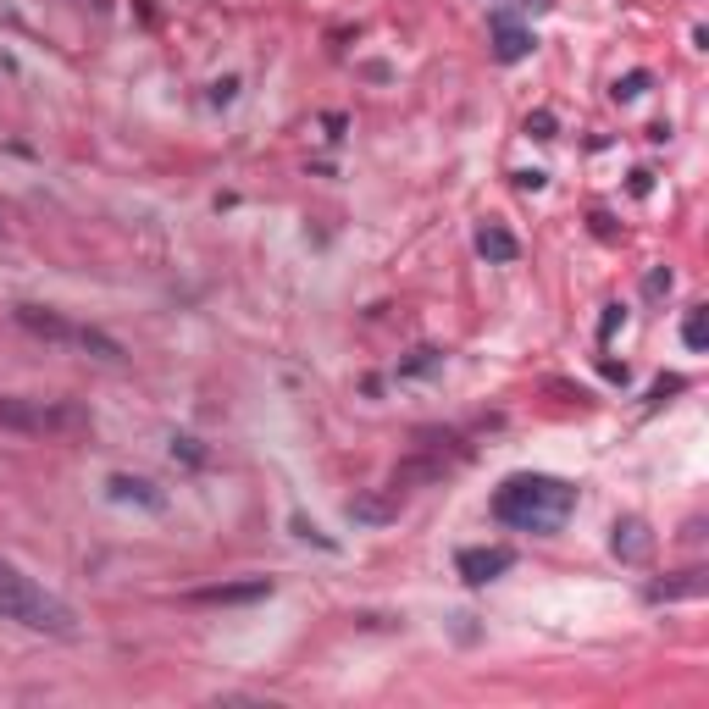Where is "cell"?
Instances as JSON below:
<instances>
[{"instance_id": "2", "label": "cell", "mask_w": 709, "mask_h": 709, "mask_svg": "<svg viewBox=\"0 0 709 709\" xmlns=\"http://www.w3.org/2000/svg\"><path fill=\"white\" fill-rule=\"evenodd\" d=\"M0 621H17V626H28V632H50V637L78 632V615L67 610L56 593L39 588L34 577L12 571V565H0Z\"/></svg>"}, {"instance_id": "11", "label": "cell", "mask_w": 709, "mask_h": 709, "mask_svg": "<svg viewBox=\"0 0 709 709\" xmlns=\"http://www.w3.org/2000/svg\"><path fill=\"white\" fill-rule=\"evenodd\" d=\"M704 588H709V571H682V577H671V582H654L649 599L654 604H665V599H698Z\"/></svg>"}, {"instance_id": "16", "label": "cell", "mask_w": 709, "mask_h": 709, "mask_svg": "<svg viewBox=\"0 0 709 709\" xmlns=\"http://www.w3.org/2000/svg\"><path fill=\"white\" fill-rule=\"evenodd\" d=\"M527 133H532V139H554V117H549V111H532Z\"/></svg>"}, {"instance_id": "10", "label": "cell", "mask_w": 709, "mask_h": 709, "mask_svg": "<svg viewBox=\"0 0 709 709\" xmlns=\"http://www.w3.org/2000/svg\"><path fill=\"white\" fill-rule=\"evenodd\" d=\"M532 45H538V39L527 34V28H516V23H493V56L505 61H521V56H532Z\"/></svg>"}, {"instance_id": "4", "label": "cell", "mask_w": 709, "mask_h": 709, "mask_svg": "<svg viewBox=\"0 0 709 709\" xmlns=\"http://www.w3.org/2000/svg\"><path fill=\"white\" fill-rule=\"evenodd\" d=\"M0 427H17V433H84L89 410L73 399H0Z\"/></svg>"}, {"instance_id": "15", "label": "cell", "mask_w": 709, "mask_h": 709, "mask_svg": "<svg viewBox=\"0 0 709 709\" xmlns=\"http://www.w3.org/2000/svg\"><path fill=\"white\" fill-rule=\"evenodd\" d=\"M649 84H654L649 73H626L621 84H615V100H637V95H643V89H649Z\"/></svg>"}, {"instance_id": "7", "label": "cell", "mask_w": 709, "mask_h": 709, "mask_svg": "<svg viewBox=\"0 0 709 709\" xmlns=\"http://www.w3.org/2000/svg\"><path fill=\"white\" fill-rule=\"evenodd\" d=\"M477 255H482V261H493V266H510L521 255V244H516V233H510L505 222H482V228H477Z\"/></svg>"}, {"instance_id": "5", "label": "cell", "mask_w": 709, "mask_h": 709, "mask_svg": "<svg viewBox=\"0 0 709 709\" xmlns=\"http://www.w3.org/2000/svg\"><path fill=\"white\" fill-rule=\"evenodd\" d=\"M510 565H516V554H510V549H460L455 571H460V577L471 582V588H482V582L505 577Z\"/></svg>"}, {"instance_id": "8", "label": "cell", "mask_w": 709, "mask_h": 709, "mask_svg": "<svg viewBox=\"0 0 709 709\" xmlns=\"http://www.w3.org/2000/svg\"><path fill=\"white\" fill-rule=\"evenodd\" d=\"M272 593V577H255V582H228V588H194V604H250Z\"/></svg>"}, {"instance_id": "20", "label": "cell", "mask_w": 709, "mask_h": 709, "mask_svg": "<svg viewBox=\"0 0 709 709\" xmlns=\"http://www.w3.org/2000/svg\"><path fill=\"white\" fill-rule=\"evenodd\" d=\"M676 388H682V377H660V383H654V394H649V399H654V405H660L665 394H676Z\"/></svg>"}, {"instance_id": "6", "label": "cell", "mask_w": 709, "mask_h": 709, "mask_svg": "<svg viewBox=\"0 0 709 709\" xmlns=\"http://www.w3.org/2000/svg\"><path fill=\"white\" fill-rule=\"evenodd\" d=\"M610 549L621 554L626 565H643V560H649V549H654V532L643 527L637 516H626V521H615V538H610Z\"/></svg>"}, {"instance_id": "19", "label": "cell", "mask_w": 709, "mask_h": 709, "mask_svg": "<svg viewBox=\"0 0 709 709\" xmlns=\"http://www.w3.org/2000/svg\"><path fill=\"white\" fill-rule=\"evenodd\" d=\"M233 95H239V78H222V84L217 89H211V100H217V106H228V100Z\"/></svg>"}, {"instance_id": "12", "label": "cell", "mask_w": 709, "mask_h": 709, "mask_svg": "<svg viewBox=\"0 0 709 709\" xmlns=\"http://www.w3.org/2000/svg\"><path fill=\"white\" fill-rule=\"evenodd\" d=\"M349 516L355 521H394L399 505L394 499H349Z\"/></svg>"}, {"instance_id": "1", "label": "cell", "mask_w": 709, "mask_h": 709, "mask_svg": "<svg viewBox=\"0 0 709 709\" xmlns=\"http://www.w3.org/2000/svg\"><path fill=\"white\" fill-rule=\"evenodd\" d=\"M577 510V488L565 477H549V471H516V477L499 482L493 493V516L516 532H560L565 516Z\"/></svg>"}, {"instance_id": "17", "label": "cell", "mask_w": 709, "mask_h": 709, "mask_svg": "<svg viewBox=\"0 0 709 709\" xmlns=\"http://www.w3.org/2000/svg\"><path fill=\"white\" fill-rule=\"evenodd\" d=\"M172 455H183V460H189V466H200V444H194V438H172Z\"/></svg>"}, {"instance_id": "3", "label": "cell", "mask_w": 709, "mask_h": 709, "mask_svg": "<svg viewBox=\"0 0 709 709\" xmlns=\"http://www.w3.org/2000/svg\"><path fill=\"white\" fill-rule=\"evenodd\" d=\"M17 327H28V333L50 338V344H73V349H84V355H95V361H106V366L122 361V344H117V338H106L100 327L67 322V316L45 311V305H17Z\"/></svg>"}, {"instance_id": "21", "label": "cell", "mask_w": 709, "mask_h": 709, "mask_svg": "<svg viewBox=\"0 0 709 709\" xmlns=\"http://www.w3.org/2000/svg\"><path fill=\"white\" fill-rule=\"evenodd\" d=\"M516 183H521V189H527V194H538V189H543V183H549V178H543V172H516Z\"/></svg>"}, {"instance_id": "18", "label": "cell", "mask_w": 709, "mask_h": 709, "mask_svg": "<svg viewBox=\"0 0 709 709\" xmlns=\"http://www.w3.org/2000/svg\"><path fill=\"white\" fill-rule=\"evenodd\" d=\"M626 322V311H621V305H604V322H599V338H610L615 333V327H621Z\"/></svg>"}, {"instance_id": "13", "label": "cell", "mask_w": 709, "mask_h": 709, "mask_svg": "<svg viewBox=\"0 0 709 709\" xmlns=\"http://www.w3.org/2000/svg\"><path fill=\"white\" fill-rule=\"evenodd\" d=\"M682 338H687V349H693V355H704V349H709V311H687Z\"/></svg>"}, {"instance_id": "14", "label": "cell", "mask_w": 709, "mask_h": 709, "mask_svg": "<svg viewBox=\"0 0 709 709\" xmlns=\"http://www.w3.org/2000/svg\"><path fill=\"white\" fill-rule=\"evenodd\" d=\"M438 366H444V355H438V349H416V355L399 366V377H427V372H438Z\"/></svg>"}, {"instance_id": "22", "label": "cell", "mask_w": 709, "mask_h": 709, "mask_svg": "<svg viewBox=\"0 0 709 709\" xmlns=\"http://www.w3.org/2000/svg\"><path fill=\"white\" fill-rule=\"evenodd\" d=\"M671 289V272H649V294H665Z\"/></svg>"}, {"instance_id": "9", "label": "cell", "mask_w": 709, "mask_h": 709, "mask_svg": "<svg viewBox=\"0 0 709 709\" xmlns=\"http://www.w3.org/2000/svg\"><path fill=\"white\" fill-rule=\"evenodd\" d=\"M111 499L117 505H145V510L167 505V493H156V482H145V477H111Z\"/></svg>"}]
</instances>
